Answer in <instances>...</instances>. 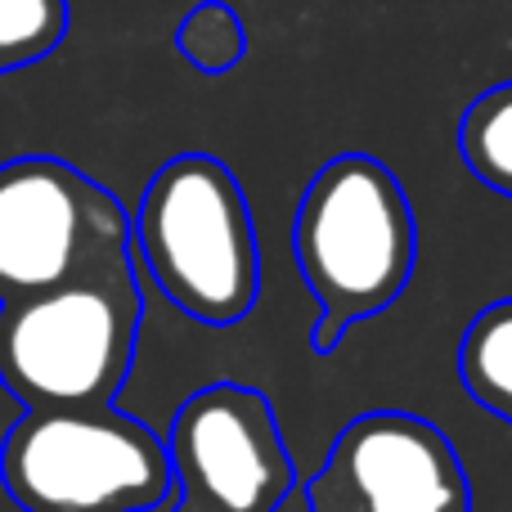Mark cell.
Listing matches in <instances>:
<instances>
[{"label": "cell", "instance_id": "8fae6325", "mask_svg": "<svg viewBox=\"0 0 512 512\" xmlns=\"http://www.w3.org/2000/svg\"><path fill=\"white\" fill-rule=\"evenodd\" d=\"M176 50L194 63L203 77H221L248 54V27H243L239 9L225 0H203L194 5L176 27Z\"/></svg>", "mask_w": 512, "mask_h": 512}, {"label": "cell", "instance_id": "30bf717a", "mask_svg": "<svg viewBox=\"0 0 512 512\" xmlns=\"http://www.w3.org/2000/svg\"><path fill=\"white\" fill-rule=\"evenodd\" d=\"M72 27L68 0H0V77L41 63Z\"/></svg>", "mask_w": 512, "mask_h": 512}, {"label": "cell", "instance_id": "52a82bcc", "mask_svg": "<svg viewBox=\"0 0 512 512\" xmlns=\"http://www.w3.org/2000/svg\"><path fill=\"white\" fill-rule=\"evenodd\" d=\"M306 512H472V486L436 423L373 409L328 445L324 468L306 481Z\"/></svg>", "mask_w": 512, "mask_h": 512}, {"label": "cell", "instance_id": "ba28073f", "mask_svg": "<svg viewBox=\"0 0 512 512\" xmlns=\"http://www.w3.org/2000/svg\"><path fill=\"white\" fill-rule=\"evenodd\" d=\"M459 378L486 414L512 423V297L490 301L463 328Z\"/></svg>", "mask_w": 512, "mask_h": 512}, {"label": "cell", "instance_id": "8992f818", "mask_svg": "<svg viewBox=\"0 0 512 512\" xmlns=\"http://www.w3.org/2000/svg\"><path fill=\"white\" fill-rule=\"evenodd\" d=\"M167 454L176 512H279L297 486L274 405L239 382L194 391L171 418Z\"/></svg>", "mask_w": 512, "mask_h": 512}, {"label": "cell", "instance_id": "5b68a950", "mask_svg": "<svg viewBox=\"0 0 512 512\" xmlns=\"http://www.w3.org/2000/svg\"><path fill=\"white\" fill-rule=\"evenodd\" d=\"M131 261V221L117 194L63 158L0 162V306Z\"/></svg>", "mask_w": 512, "mask_h": 512}, {"label": "cell", "instance_id": "7a4b0ae2", "mask_svg": "<svg viewBox=\"0 0 512 512\" xmlns=\"http://www.w3.org/2000/svg\"><path fill=\"white\" fill-rule=\"evenodd\" d=\"M131 252L194 324L234 328L261 297V243L248 198L212 153H180L153 171L131 221Z\"/></svg>", "mask_w": 512, "mask_h": 512}, {"label": "cell", "instance_id": "277c9868", "mask_svg": "<svg viewBox=\"0 0 512 512\" xmlns=\"http://www.w3.org/2000/svg\"><path fill=\"white\" fill-rule=\"evenodd\" d=\"M0 486L23 512H153L176 495L167 436L117 405L18 414Z\"/></svg>", "mask_w": 512, "mask_h": 512}, {"label": "cell", "instance_id": "3957f363", "mask_svg": "<svg viewBox=\"0 0 512 512\" xmlns=\"http://www.w3.org/2000/svg\"><path fill=\"white\" fill-rule=\"evenodd\" d=\"M140 319L135 261L0 306V387L23 414L117 405L140 342Z\"/></svg>", "mask_w": 512, "mask_h": 512}, {"label": "cell", "instance_id": "6da1fadb", "mask_svg": "<svg viewBox=\"0 0 512 512\" xmlns=\"http://www.w3.org/2000/svg\"><path fill=\"white\" fill-rule=\"evenodd\" d=\"M292 252L319 319L310 351L333 355L355 324L382 315L418 265V221L387 162L342 153L306 185L292 221Z\"/></svg>", "mask_w": 512, "mask_h": 512}, {"label": "cell", "instance_id": "9c48e42d", "mask_svg": "<svg viewBox=\"0 0 512 512\" xmlns=\"http://www.w3.org/2000/svg\"><path fill=\"white\" fill-rule=\"evenodd\" d=\"M459 153L472 180L512 198V81L468 104L459 122Z\"/></svg>", "mask_w": 512, "mask_h": 512}]
</instances>
